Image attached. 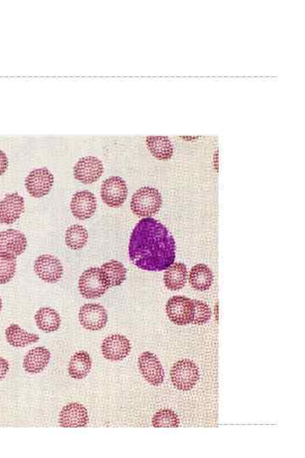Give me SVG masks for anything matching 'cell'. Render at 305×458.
Instances as JSON below:
<instances>
[{
	"label": "cell",
	"mask_w": 305,
	"mask_h": 458,
	"mask_svg": "<svg viewBox=\"0 0 305 458\" xmlns=\"http://www.w3.org/2000/svg\"><path fill=\"white\" fill-rule=\"evenodd\" d=\"M100 193L103 202L107 206L118 208L127 198V186L121 178L111 177L103 181Z\"/></svg>",
	"instance_id": "cell-7"
},
{
	"label": "cell",
	"mask_w": 305,
	"mask_h": 458,
	"mask_svg": "<svg viewBox=\"0 0 305 458\" xmlns=\"http://www.w3.org/2000/svg\"><path fill=\"white\" fill-rule=\"evenodd\" d=\"M35 321L40 330L51 333L58 330L60 326V317L51 307H42L35 315Z\"/></svg>",
	"instance_id": "cell-21"
},
{
	"label": "cell",
	"mask_w": 305,
	"mask_h": 458,
	"mask_svg": "<svg viewBox=\"0 0 305 458\" xmlns=\"http://www.w3.org/2000/svg\"><path fill=\"white\" fill-rule=\"evenodd\" d=\"M5 337L10 345L14 347H26L39 341L38 335L30 334L17 324H12L7 328Z\"/></svg>",
	"instance_id": "cell-22"
},
{
	"label": "cell",
	"mask_w": 305,
	"mask_h": 458,
	"mask_svg": "<svg viewBox=\"0 0 305 458\" xmlns=\"http://www.w3.org/2000/svg\"><path fill=\"white\" fill-rule=\"evenodd\" d=\"M103 173L101 160L95 156H86L78 160L74 167V176L82 184H93Z\"/></svg>",
	"instance_id": "cell-11"
},
{
	"label": "cell",
	"mask_w": 305,
	"mask_h": 458,
	"mask_svg": "<svg viewBox=\"0 0 305 458\" xmlns=\"http://www.w3.org/2000/svg\"><path fill=\"white\" fill-rule=\"evenodd\" d=\"M50 357V352L45 347H37L29 350L23 361L25 370L30 374L41 373L48 366Z\"/></svg>",
	"instance_id": "cell-17"
},
{
	"label": "cell",
	"mask_w": 305,
	"mask_h": 458,
	"mask_svg": "<svg viewBox=\"0 0 305 458\" xmlns=\"http://www.w3.org/2000/svg\"><path fill=\"white\" fill-rule=\"evenodd\" d=\"M103 356L110 361H121L125 359L131 352V343L121 335H112L105 339L102 346Z\"/></svg>",
	"instance_id": "cell-13"
},
{
	"label": "cell",
	"mask_w": 305,
	"mask_h": 458,
	"mask_svg": "<svg viewBox=\"0 0 305 458\" xmlns=\"http://www.w3.org/2000/svg\"><path fill=\"white\" fill-rule=\"evenodd\" d=\"M186 278H188V269L186 265L177 263L167 268L164 275V282L168 289L177 291L184 288Z\"/></svg>",
	"instance_id": "cell-19"
},
{
	"label": "cell",
	"mask_w": 305,
	"mask_h": 458,
	"mask_svg": "<svg viewBox=\"0 0 305 458\" xmlns=\"http://www.w3.org/2000/svg\"><path fill=\"white\" fill-rule=\"evenodd\" d=\"M8 158H7L5 152H3L2 150H0V176H2L3 174H5L7 169H8Z\"/></svg>",
	"instance_id": "cell-29"
},
{
	"label": "cell",
	"mask_w": 305,
	"mask_h": 458,
	"mask_svg": "<svg viewBox=\"0 0 305 458\" xmlns=\"http://www.w3.org/2000/svg\"><path fill=\"white\" fill-rule=\"evenodd\" d=\"M2 310V299L1 297H0V311Z\"/></svg>",
	"instance_id": "cell-31"
},
{
	"label": "cell",
	"mask_w": 305,
	"mask_h": 458,
	"mask_svg": "<svg viewBox=\"0 0 305 458\" xmlns=\"http://www.w3.org/2000/svg\"><path fill=\"white\" fill-rule=\"evenodd\" d=\"M53 181V174L47 168H39L31 171L25 181V186L30 195L41 198L51 191Z\"/></svg>",
	"instance_id": "cell-9"
},
{
	"label": "cell",
	"mask_w": 305,
	"mask_h": 458,
	"mask_svg": "<svg viewBox=\"0 0 305 458\" xmlns=\"http://www.w3.org/2000/svg\"><path fill=\"white\" fill-rule=\"evenodd\" d=\"M166 309L169 320L179 326L191 324L195 317V303L188 297H171L167 303Z\"/></svg>",
	"instance_id": "cell-5"
},
{
	"label": "cell",
	"mask_w": 305,
	"mask_h": 458,
	"mask_svg": "<svg viewBox=\"0 0 305 458\" xmlns=\"http://www.w3.org/2000/svg\"><path fill=\"white\" fill-rule=\"evenodd\" d=\"M139 370L147 382L159 386L164 382V372L162 365L154 353L145 352L138 359Z\"/></svg>",
	"instance_id": "cell-10"
},
{
	"label": "cell",
	"mask_w": 305,
	"mask_h": 458,
	"mask_svg": "<svg viewBox=\"0 0 305 458\" xmlns=\"http://www.w3.org/2000/svg\"><path fill=\"white\" fill-rule=\"evenodd\" d=\"M10 370L9 363L5 359L0 357V381H3Z\"/></svg>",
	"instance_id": "cell-30"
},
{
	"label": "cell",
	"mask_w": 305,
	"mask_h": 458,
	"mask_svg": "<svg viewBox=\"0 0 305 458\" xmlns=\"http://www.w3.org/2000/svg\"><path fill=\"white\" fill-rule=\"evenodd\" d=\"M25 212V202L17 193L6 195L0 202V224H12Z\"/></svg>",
	"instance_id": "cell-14"
},
{
	"label": "cell",
	"mask_w": 305,
	"mask_h": 458,
	"mask_svg": "<svg viewBox=\"0 0 305 458\" xmlns=\"http://www.w3.org/2000/svg\"><path fill=\"white\" fill-rule=\"evenodd\" d=\"M27 241L23 232L16 229L0 232V256L16 259L26 250Z\"/></svg>",
	"instance_id": "cell-6"
},
{
	"label": "cell",
	"mask_w": 305,
	"mask_h": 458,
	"mask_svg": "<svg viewBox=\"0 0 305 458\" xmlns=\"http://www.w3.org/2000/svg\"><path fill=\"white\" fill-rule=\"evenodd\" d=\"M214 275L210 268L204 264L195 265L189 274V284L196 291H208L212 285Z\"/></svg>",
	"instance_id": "cell-18"
},
{
	"label": "cell",
	"mask_w": 305,
	"mask_h": 458,
	"mask_svg": "<svg viewBox=\"0 0 305 458\" xmlns=\"http://www.w3.org/2000/svg\"><path fill=\"white\" fill-rule=\"evenodd\" d=\"M171 378L175 388L183 391H190L199 381V367L191 360L178 361L171 368Z\"/></svg>",
	"instance_id": "cell-4"
},
{
	"label": "cell",
	"mask_w": 305,
	"mask_h": 458,
	"mask_svg": "<svg viewBox=\"0 0 305 458\" xmlns=\"http://www.w3.org/2000/svg\"><path fill=\"white\" fill-rule=\"evenodd\" d=\"M162 197L158 189L152 187L139 189L132 195L131 209L139 217H151L160 212Z\"/></svg>",
	"instance_id": "cell-2"
},
{
	"label": "cell",
	"mask_w": 305,
	"mask_h": 458,
	"mask_svg": "<svg viewBox=\"0 0 305 458\" xmlns=\"http://www.w3.org/2000/svg\"><path fill=\"white\" fill-rule=\"evenodd\" d=\"M34 270L38 278L50 284L58 282L64 273L60 261L51 255L39 256L36 260Z\"/></svg>",
	"instance_id": "cell-12"
},
{
	"label": "cell",
	"mask_w": 305,
	"mask_h": 458,
	"mask_svg": "<svg viewBox=\"0 0 305 458\" xmlns=\"http://www.w3.org/2000/svg\"><path fill=\"white\" fill-rule=\"evenodd\" d=\"M88 413L86 407L79 403L64 406L60 413L59 424L63 428L85 427L88 423Z\"/></svg>",
	"instance_id": "cell-15"
},
{
	"label": "cell",
	"mask_w": 305,
	"mask_h": 458,
	"mask_svg": "<svg viewBox=\"0 0 305 458\" xmlns=\"http://www.w3.org/2000/svg\"><path fill=\"white\" fill-rule=\"evenodd\" d=\"M96 208V197L91 192L87 191L78 192L71 200V213L79 220H86L92 217Z\"/></svg>",
	"instance_id": "cell-16"
},
{
	"label": "cell",
	"mask_w": 305,
	"mask_h": 458,
	"mask_svg": "<svg viewBox=\"0 0 305 458\" xmlns=\"http://www.w3.org/2000/svg\"><path fill=\"white\" fill-rule=\"evenodd\" d=\"M193 303H195V311L192 323L196 325L206 324L211 317L210 306L206 302L199 300H193Z\"/></svg>",
	"instance_id": "cell-28"
},
{
	"label": "cell",
	"mask_w": 305,
	"mask_h": 458,
	"mask_svg": "<svg viewBox=\"0 0 305 458\" xmlns=\"http://www.w3.org/2000/svg\"><path fill=\"white\" fill-rule=\"evenodd\" d=\"M79 321L82 326L88 330L98 331L106 326L107 311L99 304H86L79 311Z\"/></svg>",
	"instance_id": "cell-8"
},
{
	"label": "cell",
	"mask_w": 305,
	"mask_h": 458,
	"mask_svg": "<svg viewBox=\"0 0 305 458\" xmlns=\"http://www.w3.org/2000/svg\"><path fill=\"white\" fill-rule=\"evenodd\" d=\"M146 144L150 153L157 159L166 160L173 155V145L168 137H147Z\"/></svg>",
	"instance_id": "cell-23"
},
{
	"label": "cell",
	"mask_w": 305,
	"mask_h": 458,
	"mask_svg": "<svg viewBox=\"0 0 305 458\" xmlns=\"http://www.w3.org/2000/svg\"><path fill=\"white\" fill-rule=\"evenodd\" d=\"M152 423L156 428H178L180 425V420L175 411L163 409L154 414Z\"/></svg>",
	"instance_id": "cell-26"
},
{
	"label": "cell",
	"mask_w": 305,
	"mask_h": 458,
	"mask_svg": "<svg viewBox=\"0 0 305 458\" xmlns=\"http://www.w3.org/2000/svg\"><path fill=\"white\" fill-rule=\"evenodd\" d=\"M103 276L106 278L110 288L119 286L127 278V269L120 262L116 260H111L100 267Z\"/></svg>",
	"instance_id": "cell-24"
},
{
	"label": "cell",
	"mask_w": 305,
	"mask_h": 458,
	"mask_svg": "<svg viewBox=\"0 0 305 458\" xmlns=\"http://www.w3.org/2000/svg\"><path fill=\"white\" fill-rule=\"evenodd\" d=\"M78 286L79 291L86 299L99 298L110 289L106 278L99 267H91L84 271L79 278Z\"/></svg>",
	"instance_id": "cell-3"
},
{
	"label": "cell",
	"mask_w": 305,
	"mask_h": 458,
	"mask_svg": "<svg viewBox=\"0 0 305 458\" xmlns=\"http://www.w3.org/2000/svg\"><path fill=\"white\" fill-rule=\"evenodd\" d=\"M16 259L0 256V285L9 282L15 276Z\"/></svg>",
	"instance_id": "cell-27"
},
{
	"label": "cell",
	"mask_w": 305,
	"mask_h": 458,
	"mask_svg": "<svg viewBox=\"0 0 305 458\" xmlns=\"http://www.w3.org/2000/svg\"><path fill=\"white\" fill-rule=\"evenodd\" d=\"M88 232L87 229L81 225H73L67 229L66 243L71 250H79L87 244Z\"/></svg>",
	"instance_id": "cell-25"
},
{
	"label": "cell",
	"mask_w": 305,
	"mask_h": 458,
	"mask_svg": "<svg viewBox=\"0 0 305 458\" xmlns=\"http://www.w3.org/2000/svg\"><path fill=\"white\" fill-rule=\"evenodd\" d=\"M128 252L132 262L140 269L167 270L175 262V239L160 221L143 218L132 232Z\"/></svg>",
	"instance_id": "cell-1"
},
{
	"label": "cell",
	"mask_w": 305,
	"mask_h": 458,
	"mask_svg": "<svg viewBox=\"0 0 305 458\" xmlns=\"http://www.w3.org/2000/svg\"><path fill=\"white\" fill-rule=\"evenodd\" d=\"M92 368V360L87 352L80 350L71 357L68 367V373L75 379H82L88 376Z\"/></svg>",
	"instance_id": "cell-20"
}]
</instances>
